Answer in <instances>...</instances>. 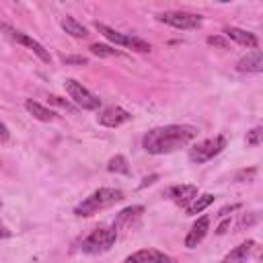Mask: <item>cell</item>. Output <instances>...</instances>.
<instances>
[{"label": "cell", "mask_w": 263, "mask_h": 263, "mask_svg": "<svg viewBox=\"0 0 263 263\" xmlns=\"http://www.w3.org/2000/svg\"><path fill=\"white\" fill-rule=\"evenodd\" d=\"M228 228H230V218H226L224 222H220V226L216 228V234H224Z\"/></svg>", "instance_id": "f546056e"}, {"label": "cell", "mask_w": 263, "mask_h": 263, "mask_svg": "<svg viewBox=\"0 0 263 263\" xmlns=\"http://www.w3.org/2000/svg\"><path fill=\"white\" fill-rule=\"evenodd\" d=\"M0 208H2V199H0Z\"/></svg>", "instance_id": "d6a6232c"}, {"label": "cell", "mask_w": 263, "mask_h": 263, "mask_svg": "<svg viewBox=\"0 0 263 263\" xmlns=\"http://www.w3.org/2000/svg\"><path fill=\"white\" fill-rule=\"evenodd\" d=\"M0 33L2 35H6L8 39H12L14 43H21V45H25L27 49H31L43 64H49L51 62V55H49V51L37 41V39H33L31 35H27V33H23V31H18V29H14V27H10V25H6V23H0Z\"/></svg>", "instance_id": "8992f818"}, {"label": "cell", "mask_w": 263, "mask_h": 263, "mask_svg": "<svg viewBox=\"0 0 263 263\" xmlns=\"http://www.w3.org/2000/svg\"><path fill=\"white\" fill-rule=\"evenodd\" d=\"M25 109H27L37 121H43V123L55 119V113H53L51 109H47L45 105H41V103H37V101H33V99H27V101H25Z\"/></svg>", "instance_id": "2e32d148"}, {"label": "cell", "mask_w": 263, "mask_h": 263, "mask_svg": "<svg viewBox=\"0 0 263 263\" xmlns=\"http://www.w3.org/2000/svg\"><path fill=\"white\" fill-rule=\"evenodd\" d=\"M62 60H64V64H80V66L88 64V60L84 55H64Z\"/></svg>", "instance_id": "484cf974"}, {"label": "cell", "mask_w": 263, "mask_h": 263, "mask_svg": "<svg viewBox=\"0 0 263 263\" xmlns=\"http://www.w3.org/2000/svg\"><path fill=\"white\" fill-rule=\"evenodd\" d=\"M88 49H90L92 55H99V58H113V55L117 58V55H123L121 49H115V47L105 45V43H90Z\"/></svg>", "instance_id": "ffe728a7"}, {"label": "cell", "mask_w": 263, "mask_h": 263, "mask_svg": "<svg viewBox=\"0 0 263 263\" xmlns=\"http://www.w3.org/2000/svg\"><path fill=\"white\" fill-rule=\"evenodd\" d=\"M158 21L164 23V25H171L175 29H181V31H191V29H197L201 25V16L193 14V12H187V10H166V12H160Z\"/></svg>", "instance_id": "ba28073f"}, {"label": "cell", "mask_w": 263, "mask_h": 263, "mask_svg": "<svg viewBox=\"0 0 263 263\" xmlns=\"http://www.w3.org/2000/svg\"><path fill=\"white\" fill-rule=\"evenodd\" d=\"M95 29H97L107 41H111V43H115V45H121V47H127V49L140 51V53H146V51L152 49L148 41H144V39H140V37H136V35H132V33H121V31H117V29L105 25V23H99V21H97V23H95Z\"/></svg>", "instance_id": "277c9868"}, {"label": "cell", "mask_w": 263, "mask_h": 263, "mask_svg": "<svg viewBox=\"0 0 263 263\" xmlns=\"http://www.w3.org/2000/svg\"><path fill=\"white\" fill-rule=\"evenodd\" d=\"M8 236H12V232H10V230L0 222V238H8Z\"/></svg>", "instance_id": "4dcf8cb0"}, {"label": "cell", "mask_w": 263, "mask_h": 263, "mask_svg": "<svg viewBox=\"0 0 263 263\" xmlns=\"http://www.w3.org/2000/svg\"><path fill=\"white\" fill-rule=\"evenodd\" d=\"M129 119H132V113L125 111L119 105H109V107L101 109L99 115H97V121L101 125H105V127H119V125L127 123Z\"/></svg>", "instance_id": "9c48e42d"}, {"label": "cell", "mask_w": 263, "mask_h": 263, "mask_svg": "<svg viewBox=\"0 0 263 263\" xmlns=\"http://www.w3.org/2000/svg\"><path fill=\"white\" fill-rule=\"evenodd\" d=\"M8 138H10V132H8V127L0 121V144H2V142H8Z\"/></svg>", "instance_id": "f1b7e54d"}, {"label": "cell", "mask_w": 263, "mask_h": 263, "mask_svg": "<svg viewBox=\"0 0 263 263\" xmlns=\"http://www.w3.org/2000/svg\"><path fill=\"white\" fill-rule=\"evenodd\" d=\"M197 136V129L193 125H185V123H171V125H162V127H152L144 134L142 138V148L148 154H171L183 146H187L193 138Z\"/></svg>", "instance_id": "6da1fadb"}, {"label": "cell", "mask_w": 263, "mask_h": 263, "mask_svg": "<svg viewBox=\"0 0 263 263\" xmlns=\"http://www.w3.org/2000/svg\"><path fill=\"white\" fill-rule=\"evenodd\" d=\"M253 247H255V240H245V242H240L238 247H234V249L222 259V263H247V259H249Z\"/></svg>", "instance_id": "9a60e30c"}, {"label": "cell", "mask_w": 263, "mask_h": 263, "mask_svg": "<svg viewBox=\"0 0 263 263\" xmlns=\"http://www.w3.org/2000/svg\"><path fill=\"white\" fill-rule=\"evenodd\" d=\"M224 35H226L228 39L236 41L238 45H245V47H251V49H257V47H259V39H257L253 33L245 31V29H238V27H226V29H224Z\"/></svg>", "instance_id": "4fadbf2b"}, {"label": "cell", "mask_w": 263, "mask_h": 263, "mask_svg": "<svg viewBox=\"0 0 263 263\" xmlns=\"http://www.w3.org/2000/svg\"><path fill=\"white\" fill-rule=\"evenodd\" d=\"M123 199V191L121 189H115V187H101L97 191H92L88 197H84L76 208H74V214L76 216H82V218H88L117 201Z\"/></svg>", "instance_id": "7a4b0ae2"}, {"label": "cell", "mask_w": 263, "mask_h": 263, "mask_svg": "<svg viewBox=\"0 0 263 263\" xmlns=\"http://www.w3.org/2000/svg\"><path fill=\"white\" fill-rule=\"evenodd\" d=\"M236 208H238V203H234V205H226V208H222V210H220V216H226L228 212H234Z\"/></svg>", "instance_id": "1f68e13d"}, {"label": "cell", "mask_w": 263, "mask_h": 263, "mask_svg": "<svg viewBox=\"0 0 263 263\" xmlns=\"http://www.w3.org/2000/svg\"><path fill=\"white\" fill-rule=\"evenodd\" d=\"M261 142H263V127H261V125H257V127H253L251 132H247V146L257 148Z\"/></svg>", "instance_id": "603a6c76"}, {"label": "cell", "mask_w": 263, "mask_h": 263, "mask_svg": "<svg viewBox=\"0 0 263 263\" xmlns=\"http://www.w3.org/2000/svg\"><path fill=\"white\" fill-rule=\"evenodd\" d=\"M107 171H109V173H115V175H129L127 158H125L123 154H115L113 158H109V162H107Z\"/></svg>", "instance_id": "d6986e66"}, {"label": "cell", "mask_w": 263, "mask_h": 263, "mask_svg": "<svg viewBox=\"0 0 263 263\" xmlns=\"http://www.w3.org/2000/svg\"><path fill=\"white\" fill-rule=\"evenodd\" d=\"M142 214H144V208H142V205H129V208H123V210L117 214L115 222H113L115 230L132 226V222H134V220H138Z\"/></svg>", "instance_id": "5bb4252c"}, {"label": "cell", "mask_w": 263, "mask_h": 263, "mask_svg": "<svg viewBox=\"0 0 263 263\" xmlns=\"http://www.w3.org/2000/svg\"><path fill=\"white\" fill-rule=\"evenodd\" d=\"M166 197L173 199L179 208H187L195 197H197V187L195 185H173L166 189Z\"/></svg>", "instance_id": "30bf717a"}, {"label": "cell", "mask_w": 263, "mask_h": 263, "mask_svg": "<svg viewBox=\"0 0 263 263\" xmlns=\"http://www.w3.org/2000/svg\"><path fill=\"white\" fill-rule=\"evenodd\" d=\"M214 199H216V195H212V193H203V195L195 197V199L185 208V214H187V216H197V214H201L208 205H212Z\"/></svg>", "instance_id": "ac0fdd59"}, {"label": "cell", "mask_w": 263, "mask_h": 263, "mask_svg": "<svg viewBox=\"0 0 263 263\" xmlns=\"http://www.w3.org/2000/svg\"><path fill=\"white\" fill-rule=\"evenodd\" d=\"M208 230H210V218H208V216L197 218V220L191 224V228H189V232H187V236H185V247H187V249H195V247L205 238Z\"/></svg>", "instance_id": "8fae6325"}, {"label": "cell", "mask_w": 263, "mask_h": 263, "mask_svg": "<svg viewBox=\"0 0 263 263\" xmlns=\"http://www.w3.org/2000/svg\"><path fill=\"white\" fill-rule=\"evenodd\" d=\"M224 148H226V138H224V136L208 138V140L195 144V146L189 150V160L195 162V164H203V162L212 160L214 156H218Z\"/></svg>", "instance_id": "52a82bcc"}, {"label": "cell", "mask_w": 263, "mask_h": 263, "mask_svg": "<svg viewBox=\"0 0 263 263\" xmlns=\"http://www.w3.org/2000/svg\"><path fill=\"white\" fill-rule=\"evenodd\" d=\"M0 164H2V160H0Z\"/></svg>", "instance_id": "836d02e7"}, {"label": "cell", "mask_w": 263, "mask_h": 263, "mask_svg": "<svg viewBox=\"0 0 263 263\" xmlns=\"http://www.w3.org/2000/svg\"><path fill=\"white\" fill-rule=\"evenodd\" d=\"M47 101H49L51 105L60 107V109H66V111H70V113H74V111L78 109L74 103H70L68 99H64V97H58V95H49V97H47Z\"/></svg>", "instance_id": "7402d4cb"}, {"label": "cell", "mask_w": 263, "mask_h": 263, "mask_svg": "<svg viewBox=\"0 0 263 263\" xmlns=\"http://www.w3.org/2000/svg\"><path fill=\"white\" fill-rule=\"evenodd\" d=\"M236 70L242 74H259L263 72V53L261 49H253L236 62Z\"/></svg>", "instance_id": "7c38bea8"}, {"label": "cell", "mask_w": 263, "mask_h": 263, "mask_svg": "<svg viewBox=\"0 0 263 263\" xmlns=\"http://www.w3.org/2000/svg\"><path fill=\"white\" fill-rule=\"evenodd\" d=\"M158 181V175H150V177H144L142 179V183L138 185V189H144V187H148V185H152V183H156Z\"/></svg>", "instance_id": "83f0119b"}, {"label": "cell", "mask_w": 263, "mask_h": 263, "mask_svg": "<svg viewBox=\"0 0 263 263\" xmlns=\"http://www.w3.org/2000/svg\"><path fill=\"white\" fill-rule=\"evenodd\" d=\"M152 263H177L171 255H166V253H160V251H154V261Z\"/></svg>", "instance_id": "4316f807"}, {"label": "cell", "mask_w": 263, "mask_h": 263, "mask_svg": "<svg viewBox=\"0 0 263 263\" xmlns=\"http://www.w3.org/2000/svg\"><path fill=\"white\" fill-rule=\"evenodd\" d=\"M152 261H154V249H142L129 255L123 263H152Z\"/></svg>", "instance_id": "44dd1931"}, {"label": "cell", "mask_w": 263, "mask_h": 263, "mask_svg": "<svg viewBox=\"0 0 263 263\" xmlns=\"http://www.w3.org/2000/svg\"><path fill=\"white\" fill-rule=\"evenodd\" d=\"M208 43H210V45H216V47H220V49H228V41H226L224 37H220V35H210V37H208Z\"/></svg>", "instance_id": "d4e9b609"}, {"label": "cell", "mask_w": 263, "mask_h": 263, "mask_svg": "<svg viewBox=\"0 0 263 263\" xmlns=\"http://www.w3.org/2000/svg\"><path fill=\"white\" fill-rule=\"evenodd\" d=\"M115 240H117V230H115V226H113V224H111V226L101 224V226H97L95 230H90L88 236L82 238L80 251L86 253V255H101V253L109 251V249L115 245Z\"/></svg>", "instance_id": "3957f363"}, {"label": "cell", "mask_w": 263, "mask_h": 263, "mask_svg": "<svg viewBox=\"0 0 263 263\" xmlns=\"http://www.w3.org/2000/svg\"><path fill=\"white\" fill-rule=\"evenodd\" d=\"M64 86H66V92H68L70 101H72L78 109L97 111V109L101 107V99H99L95 92H90L86 86H82V82H78V80H74V78H68V80L64 82Z\"/></svg>", "instance_id": "5b68a950"}, {"label": "cell", "mask_w": 263, "mask_h": 263, "mask_svg": "<svg viewBox=\"0 0 263 263\" xmlns=\"http://www.w3.org/2000/svg\"><path fill=\"white\" fill-rule=\"evenodd\" d=\"M257 175V168H242L234 175V181L238 183H247V181H253V177Z\"/></svg>", "instance_id": "cb8c5ba5"}, {"label": "cell", "mask_w": 263, "mask_h": 263, "mask_svg": "<svg viewBox=\"0 0 263 263\" xmlns=\"http://www.w3.org/2000/svg\"><path fill=\"white\" fill-rule=\"evenodd\" d=\"M60 25H62V29H64L70 37H76V39L88 37V29H86L80 21H76L74 16H64V18L60 21Z\"/></svg>", "instance_id": "e0dca14e"}]
</instances>
